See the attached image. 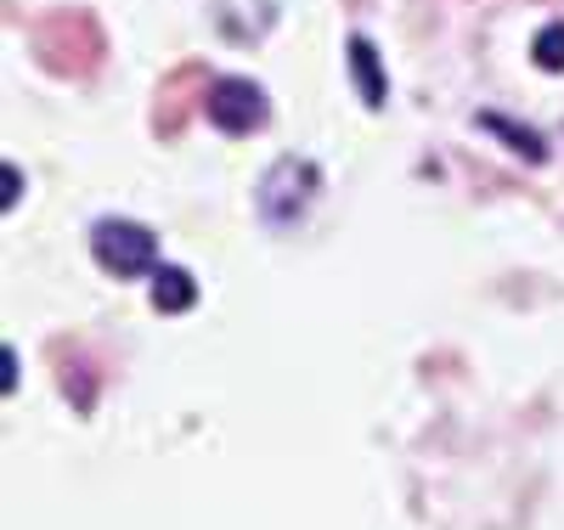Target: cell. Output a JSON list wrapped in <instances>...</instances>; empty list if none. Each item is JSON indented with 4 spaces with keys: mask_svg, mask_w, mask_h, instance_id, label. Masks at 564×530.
<instances>
[{
    "mask_svg": "<svg viewBox=\"0 0 564 530\" xmlns=\"http://www.w3.org/2000/svg\"><path fill=\"white\" fill-rule=\"evenodd\" d=\"M90 249H97L102 271H113V277H141L159 266V237L135 220H97Z\"/></svg>",
    "mask_w": 564,
    "mask_h": 530,
    "instance_id": "obj_1",
    "label": "cell"
},
{
    "mask_svg": "<svg viewBox=\"0 0 564 530\" xmlns=\"http://www.w3.org/2000/svg\"><path fill=\"white\" fill-rule=\"evenodd\" d=\"M209 119L226 130V136H249L265 125V90L249 85V79H220L209 90Z\"/></svg>",
    "mask_w": 564,
    "mask_h": 530,
    "instance_id": "obj_2",
    "label": "cell"
},
{
    "mask_svg": "<svg viewBox=\"0 0 564 530\" xmlns=\"http://www.w3.org/2000/svg\"><path fill=\"white\" fill-rule=\"evenodd\" d=\"M350 68H356V85H361V102H367V108H384V96H390V85H384L379 52H372L367 40H350Z\"/></svg>",
    "mask_w": 564,
    "mask_h": 530,
    "instance_id": "obj_3",
    "label": "cell"
},
{
    "mask_svg": "<svg viewBox=\"0 0 564 530\" xmlns=\"http://www.w3.org/2000/svg\"><path fill=\"white\" fill-rule=\"evenodd\" d=\"M193 300H198V282L186 277L181 266H159L153 271V305L159 311H186Z\"/></svg>",
    "mask_w": 564,
    "mask_h": 530,
    "instance_id": "obj_4",
    "label": "cell"
},
{
    "mask_svg": "<svg viewBox=\"0 0 564 530\" xmlns=\"http://www.w3.org/2000/svg\"><path fill=\"white\" fill-rule=\"evenodd\" d=\"M531 57H536V63H542L547 74H558V68H564V23H547V29L536 34Z\"/></svg>",
    "mask_w": 564,
    "mask_h": 530,
    "instance_id": "obj_5",
    "label": "cell"
}]
</instances>
